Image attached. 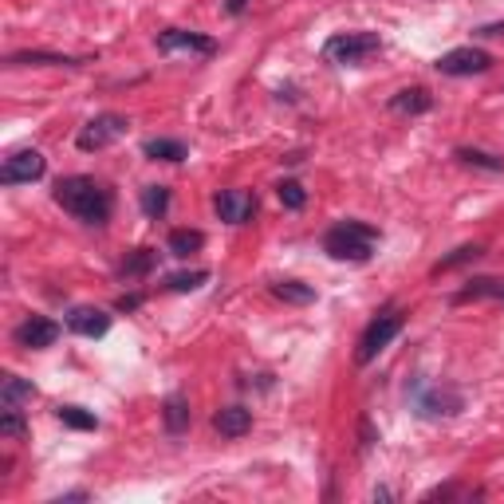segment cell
Segmentation results:
<instances>
[{
    "mask_svg": "<svg viewBox=\"0 0 504 504\" xmlns=\"http://www.w3.org/2000/svg\"><path fill=\"white\" fill-rule=\"evenodd\" d=\"M56 201L84 225H107L111 209H115V198H111L107 185L95 181V178H84V173L59 181L56 185Z\"/></svg>",
    "mask_w": 504,
    "mask_h": 504,
    "instance_id": "1",
    "label": "cell"
},
{
    "mask_svg": "<svg viewBox=\"0 0 504 504\" xmlns=\"http://www.w3.org/2000/svg\"><path fill=\"white\" fill-rule=\"evenodd\" d=\"M375 241H378V233L370 229V225L343 221V225H335V229L323 236V252L332 256V261L363 264V261H370V252H375Z\"/></svg>",
    "mask_w": 504,
    "mask_h": 504,
    "instance_id": "2",
    "label": "cell"
},
{
    "mask_svg": "<svg viewBox=\"0 0 504 504\" xmlns=\"http://www.w3.org/2000/svg\"><path fill=\"white\" fill-rule=\"evenodd\" d=\"M375 51H383V40L375 32H339L323 44V59L327 64H339V67H355L370 59Z\"/></svg>",
    "mask_w": 504,
    "mask_h": 504,
    "instance_id": "3",
    "label": "cell"
},
{
    "mask_svg": "<svg viewBox=\"0 0 504 504\" xmlns=\"http://www.w3.org/2000/svg\"><path fill=\"white\" fill-rule=\"evenodd\" d=\"M398 332H402V312H394V307H390V312H383L378 320H370V327L363 332V339H358V351H355V358L367 367L370 358H375L378 351H383V347H386Z\"/></svg>",
    "mask_w": 504,
    "mask_h": 504,
    "instance_id": "4",
    "label": "cell"
},
{
    "mask_svg": "<svg viewBox=\"0 0 504 504\" xmlns=\"http://www.w3.org/2000/svg\"><path fill=\"white\" fill-rule=\"evenodd\" d=\"M122 135H127V119L122 115H99V119H91L84 130H79V138H75V146L91 154V150H102V146H111V142H119Z\"/></svg>",
    "mask_w": 504,
    "mask_h": 504,
    "instance_id": "5",
    "label": "cell"
},
{
    "mask_svg": "<svg viewBox=\"0 0 504 504\" xmlns=\"http://www.w3.org/2000/svg\"><path fill=\"white\" fill-rule=\"evenodd\" d=\"M492 67V56L485 48H454L438 59V71L441 75H481V71Z\"/></svg>",
    "mask_w": 504,
    "mask_h": 504,
    "instance_id": "6",
    "label": "cell"
},
{
    "mask_svg": "<svg viewBox=\"0 0 504 504\" xmlns=\"http://www.w3.org/2000/svg\"><path fill=\"white\" fill-rule=\"evenodd\" d=\"M48 170L44 154L40 150H16L13 158H4V166H0V181L4 185H24V181H40Z\"/></svg>",
    "mask_w": 504,
    "mask_h": 504,
    "instance_id": "7",
    "label": "cell"
},
{
    "mask_svg": "<svg viewBox=\"0 0 504 504\" xmlns=\"http://www.w3.org/2000/svg\"><path fill=\"white\" fill-rule=\"evenodd\" d=\"M158 48L166 51V56H173V51H185V56H213V51H217V44H213L209 36L185 32V28H170V32H162Z\"/></svg>",
    "mask_w": 504,
    "mask_h": 504,
    "instance_id": "8",
    "label": "cell"
},
{
    "mask_svg": "<svg viewBox=\"0 0 504 504\" xmlns=\"http://www.w3.org/2000/svg\"><path fill=\"white\" fill-rule=\"evenodd\" d=\"M56 339H59V323H51L48 315H28V320L16 327V343L28 347V351H44Z\"/></svg>",
    "mask_w": 504,
    "mask_h": 504,
    "instance_id": "9",
    "label": "cell"
},
{
    "mask_svg": "<svg viewBox=\"0 0 504 504\" xmlns=\"http://www.w3.org/2000/svg\"><path fill=\"white\" fill-rule=\"evenodd\" d=\"M217 213L229 225H249L256 217V198L244 190H225V193H217Z\"/></svg>",
    "mask_w": 504,
    "mask_h": 504,
    "instance_id": "10",
    "label": "cell"
},
{
    "mask_svg": "<svg viewBox=\"0 0 504 504\" xmlns=\"http://www.w3.org/2000/svg\"><path fill=\"white\" fill-rule=\"evenodd\" d=\"M67 327L75 335H84V339H99V335L111 332V315L102 312V307H71Z\"/></svg>",
    "mask_w": 504,
    "mask_h": 504,
    "instance_id": "11",
    "label": "cell"
},
{
    "mask_svg": "<svg viewBox=\"0 0 504 504\" xmlns=\"http://www.w3.org/2000/svg\"><path fill=\"white\" fill-rule=\"evenodd\" d=\"M213 429H217L221 438H244L252 429V410L244 406H225L213 414Z\"/></svg>",
    "mask_w": 504,
    "mask_h": 504,
    "instance_id": "12",
    "label": "cell"
},
{
    "mask_svg": "<svg viewBox=\"0 0 504 504\" xmlns=\"http://www.w3.org/2000/svg\"><path fill=\"white\" fill-rule=\"evenodd\" d=\"M469 300H504V280H497V276H477V280H469L454 296V304H469Z\"/></svg>",
    "mask_w": 504,
    "mask_h": 504,
    "instance_id": "13",
    "label": "cell"
},
{
    "mask_svg": "<svg viewBox=\"0 0 504 504\" xmlns=\"http://www.w3.org/2000/svg\"><path fill=\"white\" fill-rule=\"evenodd\" d=\"M429 107H434V99H429L426 87H406L390 99V111H394V115H426Z\"/></svg>",
    "mask_w": 504,
    "mask_h": 504,
    "instance_id": "14",
    "label": "cell"
},
{
    "mask_svg": "<svg viewBox=\"0 0 504 504\" xmlns=\"http://www.w3.org/2000/svg\"><path fill=\"white\" fill-rule=\"evenodd\" d=\"M64 64H75V59L59 56V51H16V56H8V67H64Z\"/></svg>",
    "mask_w": 504,
    "mask_h": 504,
    "instance_id": "15",
    "label": "cell"
},
{
    "mask_svg": "<svg viewBox=\"0 0 504 504\" xmlns=\"http://www.w3.org/2000/svg\"><path fill=\"white\" fill-rule=\"evenodd\" d=\"M32 394H36L32 383H24V378L8 375L4 386H0V406H16V410H20V402H32Z\"/></svg>",
    "mask_w": 504,
    "mask_h": 504,
    "instance_id": "16",
    "label": "cell"
},
{
    "mask_svg": "<svg viewBox=\"0 0 504 504\" xmlns=\"http://www.w3.org/2000/svg\"><path fill=\"white\" fill-rule=\"evenodd\" d=\"M272 296H276V300H284V304H312L315 300V287H307L300 280H276Z\"/></svg>",
    "mask_w": 504,
    "mask_h": 504,
    "instance_id": "17",
    "label": "cell"
},
{
    "mask_svg": "<svg viewBox=\"0 0 504 504\" xmlns=\"http://www.w3.org/2000/svg\"><path fill=\"white\" fill-rule=\"evenodd\" d=\"M166 209H170V190L166 185H146V190H142V213H146V217H166Z\"/></svg>",
    "mask_w": 504,
    "mask_h": 504,
    "instance_id": "18",
    "label": "cell"
},
{
    "mask_svg": "<svg viewBox=\"0 0 504 504\" xmlns=\"http://www.w3.org/2000/svg\"><path fill=\"white\" fill-rule=\"evenodd\" d=\"M142 150H146V158H154V162H181L185 158V146L173 138H150Z\"/></svg>",
    "mask_w": 504,
    "mask_h": 504,
    "instance_id": "19",
    "label": "cell"
},
{
    "mask_svg": "<svg viewBox=\"0 0 504 504\" xmlns=\"http://www.w3.org/2000/svg\"><path fill=\"white\" fill-rule=\"evenodd\" d=\"M205 244V236L198 229H173L170 233V252L173 256H193Z\"/></svg>",
    "mask_w": 504,
    "mask_h": 504,
    "instance_id": "20",
    "label": "cell"
},
{
    "mask_svg": "<svg viewBox=\"0 0 504 504\" xmlns=\"http://www.w3.org/2000/svg\"><path fill=\"white\" fill-rule=\"evenodd\" d=\"M185 426H190V402L181 394H170L166 398V429L170 434H181Z\"/></svg>",
    "mask_w": 504,
    "mask_h": 504,
    "instance_id": "21",
    "label": "cell"
},
{
    "mask_svg": "<svg viewBox=\"0 0 504 504\" xmlns=\"http://www.w3.org/2000/svg\"><path fill=\"white\" fill-rule=\"evenodd\" d=\"M56 418L64 421V426H71V429H95V426H99V418H95V414H87L84 406H59V410H56Z\"/></svg>",
    "mask_w": 504,
    "mask_h": 504,
    "instance_id": "22",
    "label": "cell"
},
{
    "mask_svg": "<svg viewBox=\"0 0 504 504\" xmlns=\"http://www.w3.org/2000/svg\"><path fill=\"white\" fill-rule=\"evenodd\" d=\"M421 410H426V414H457L461 398L457 394H446V390H434L429 398H421Z\"/></svg>",
    "mask_w": 504,
    "mask_h": 504,
    "instance_id": "23",
    "label": "cell"
},
{
    "mask_svg": "<svg viewBox=\"0 0 504 504\" xmlns=\"http://www.w3.org/2000/svg\"><path fill=\"white\" fill-rule=\"evenodd\" d=\"M457 158L465 162V166H481V170H492V173H500V170H504V158H492V154H485V150H469V146H461V150H457Z\"/></svg>",
    "mask_w": 504,
    "mask_h": 504,
    "instance_id": "24",
    "label": "cell"
},
{
    "mask_svg": "<svg viewBox=\"0 0 504 504\" xmlns=\"http://www.w3.org/2000/svg\"><path fill=\"white\" fill-rule=\"evenodd\" d=\"M477 256H481V249H477V244H461V249H454V252L446 256V261H438V264H434V272L441 276V272L457 269V264H469V261H477Z\"/></svg>",
    "mask_w": 504,
    "mask_h": 504,
    "instance_id": "25",
    "label": "cell"
},
{
    "mask_svg": "<svg viewBox=\"0 0 504 504\" xmlns=\"http://www.w3.org/2000/svg\"><path fill=\"white\" fill-rule=\"evenodd\" d=\"M205 280H209V272H205V269H193V272H178V276H170V287H173V292H193V287H201Z\"/></svg>",
    "mask_w": 504,
    "mask_h": 504,
    "instance_id": "26",
    "label": "cell"
},
{
    "mask_svg": "<svg viewBox=\"0 0 504 504\" xmlns=\"http://www.w3.org/2000/svg\"><path fill=\"white\" fill-rule=\"evenodd\" d=\"M280 201H284V209H304V201H307V193H304V185L300 181H280Z\"/></svg>",
    "mask_w": 504,
    "mask_h": 504,
    "instance_id": "27",
    "label": "cell"
},
{
    "mask_svg": "<svg viewBox=\"0 0 504 504\" xmlns=\"http://www.w3.org/2000/svg\"><path fill=\"white\" fill-rule=\"evenodd\" d=\"M0 434H4V438H20V434H24V418H20L16 406H4V414H0Z\"/></svg>",
    "mask_w": 504,
    "mask_h": 504,
    "instance_id": "28",
    "label": "cell"
},
{
    "mask_svg": "<svg viewBox=\"0 0 504 504\" xmlns=\"http://www.w3.org/2000/svg\"><path fill=\"white\" fill-rule=\"evenodd\" d=\"M150 264H154V252H150V249H138L127 264H122V276H142V272L150 269Z\"/></svg>",
    "mask_w": 504,
    "mask_h": 504,
    "instance_id": "29",
    "label": "cell"
},
{
    "mask_svg": "<svg viewBox=\"0 0 504 504\" xmlns=\"http://www.w3.org/2000/svg\"><path fill=\"white\" fill-rule=\"evenodd\" d=\"M142 300H138V296H122V300H119V312H135V307H138Z\"/></svg>",
    "mask_w": 504,
    "mask_h": 504,
    "instance_id": "30",
    "label": "cell"
},
{
    "mask_svg": "<svg viewBox=\"0 0 504 504\" xmlns=\"http://www.w3.org/2000/svg\"><path fill=\"white\" fill-rule=\"evenodd\" d=\"M481 36H504V20H500V24H485V28H481Z\"/></svg>",
    "mask_w": 504,
    "mask_h": 504,
    "instance_id": "31",
    "label": "cell"
},
{
    "mask_svg": "<svg viewBox=\"0 0 504 504\" xmlns=\"http://www.w3.org/2000/svg\"><path fill=\"white\" fill-rule=\"evenodd\" d=\"M244 4H249V0H229V13H233V16L244 13Z\"/></svg>",
    "mask_w": 504,
    "mask_h": 504,
    "instance_id": "32",
    "label": "cell"
}]
</instances>
